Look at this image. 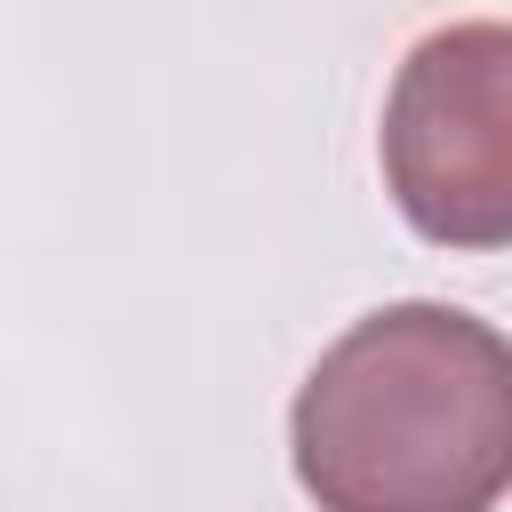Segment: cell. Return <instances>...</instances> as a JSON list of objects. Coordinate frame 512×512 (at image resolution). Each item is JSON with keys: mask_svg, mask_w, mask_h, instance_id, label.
Segmentation results:
<instances>
[{"mask_svg": "<svg viewBox=\"0 0 512 512\" xmlns=\"http://www.w3.org/2000/svg\"><path fill=\"white\" fill-rule=\"evenodd\" d=\"M288 448L320 512H496L512 344L456 304H384L312 360Z\"/></svg>", "mask_w": 512, "mask_h": 512, "instance_id": "cell-1", "label": "cell"}, {"mask_svg": "<svg viewBox=\"0 0 512 512\" xmlns=\"http://www.w3.org/2000/svg\"><path fill=\"white\" fill-rule=\"evenodd\" d=\"M384 184L440 248H512V24H448L384 96Z\"/></svg>", "mask_w": 512, "mask_h": 512, "instance_id": "cell-2", "label": "cell"}]
</instances>
